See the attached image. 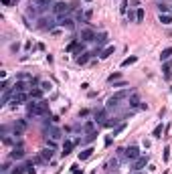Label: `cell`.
Here are the masks:
<instances>
[{
  "instance_id": "cell-1",
  "label": "cell",
  "mask_w": 172,
  "mask_h": 174,
  "mask_svg": "<svg viewBox=\"0 0 172 174\" xmlns=\"http://www.w3.org/2000/svg\"><path fill=\"white\" fill-rule=\"evenodd\" d=\"M26 109H29L30 117H39V116H47V113H49V105H47V101H43V99H41V101H34L33 99Z\"/></svg>"
},
{
  "instance_id": "cell-2",
  "label": "cell",
  "mask_w": 172,
  "mask_h": 174,
  "mask_svg": "<svg viewBox=\"0 0 172 174\" xmlns=\"http://www.w3.org/2000/svg\"><path fill=\"white\" fill-rule=\"evenodd\" d=\"M69 8H71V6H69L67 2H55L53 4V12L55 14H59V16H65L69 12Z\"/></svg>"
},
{
  "instance_id": "cell-3",
  "label": "cell",
  "mask_w": 172,
  "mask_h": 174,
  "mask_svg": "<svg viewBox=\"0 0 172 174\" xmlns=\"http://www.w3.org/2000/svg\"><path fill=\"white\" fill-rule=\"evenodd\" d=\"M57 24H59L61 29H67V30H73V29H75V22H73V18H69V16H59Z\"/></svg>"
},
{
  "instance_id": "cell-4",
  "label": "cell",
  "mask_w": 172,
  "mask_h": 174,
  "mask_svg": "<svg viewBox=\"0 0 172 174\" xmlns=\"http://www.w3.org/2000/svg\"><path fill=\"white\" fill-rule=\"evenodd\" d=\"M123 156L128 160H138L140 158V150H138V146H128L126 150H123Z\"/></svg>"
},
{
  "instance_id": "cell-5",
  "label": "cell",
  "mask_w": 172,
  "mask_h": 174,
  "mask_svg": "<svg viewBox=\"0 0 172 174\" xmlns=\"http://www.w3.org/2000/svg\"><path fill=\"white\" fill-rule=\"evenodd\" d=\"M29 97H30V93H25V91L22 93H14V97H12V107H16L18 103H25Z\"/></svg>"
},
{
  "instance_id": "cell-6",
  "label": "cell",
  "mask_w": 172,
  "mask_h": 174,
  "mask_svg": "<svg viewBox=\"0 0 172 174\" xmlns=\"http://www.w3.org/2000/svg\"><path fill=\"white\" fill-rule=\"evenodd\" d=\"M95 30L93 29H83L81 30V41H85V43H89V41H95Z\"/></svg>"
},
{
  "instance_id": "cell-7",
  "label": "cell",
  "mask_w": 172,
  "mask_h": 174,
  "mask_svg": "<svg viewBox=\"0 0 172 174\" xmlns=\"http://www.w3.org/2000/svg\"><path fill=\"white\" fill-rule=\"evenodd\" d=\"M105 120H108V107L95 111V121H97V124H103V126H105Z\"/></svg>"
},
{
  "instance_id": "cell-8",
  "label": "cell",
  "mask_w": 172,
  "mask_h": 174,
  "mask_svg": "<svg viewBox=\"0 0 172 174\" xmlns=\"http://www.w3.org/2000/svg\"><path fill=\"white\" fill-rule=\"evenodd\" d=\"M148 160H150V156H140V158L136 160V164H134V170H136V172L138 170H142L144 166L148 164Z\"/></svg>"
},
{
  "instance_id": "cell-9",
  "label": "cell",
  "mask_w": 172,
  "mask_h": 174,
  "mask_svg": "<svg viewBox=\"0 0 172 174\" xmlns=\"http://www.w3.org/2000/svg\"><path fill=\"white\" fill-rule=\"evenodd\" d=\"M132 95V93L128 91V89H123V91H118V93H113V99H118V101H123V99H128V97Z\"/></svg>"
},
{
  "instance_id": "cell-10",
  "label": "cell",
  "mask_w": 172,
  "mask_h": 174,
  "mask_svg": "<svg viewBox=\"0 0 172 174\" xmlns=\"http://www.w3.org/2000/svg\"><path fill=\"white\" fill-rule=\"evenodd\" d=\"M49 136L53 138V140H59V138H61V130H59V128H55V126H51V124H49Z\"/></svg>"
},
{
  "instance_id": "cell-11",
  "label": "cell",
  "mask_w": 172,
  "mask_h": 174,
  "mask_svg": "<svg viewBox=\"0 0 172 174\" xmlns=\"http://www.w3.org/2000/svg\"><path fill=\"white\" fill-rule=\"evenodd\" d=\"M93 130H95V120L85 121V126H83V132H85V134H93Z\"/></svg>"
},
{
  "instance_id": "cell-12",
  "label": "cell",
  "mask_w": 172,
  "mask_h": 174,
  "mask_svg": "<svg viewBox=\"0 0 172 174\" xmlns=\"http://www.w3.org/2000/svg\"><path fill=\"white\" fill-rule=\"evenodd\" d=\"M34 4L37 6H41V8H49V6H53L55 4V0H34Z\"/></svg>"
},
{
  "instance_id": "cell-13",
  "label": "cell",
  "mask_w": 172,
  "mask_h": 174,
  "mask_svg": "<svg viewBox=\"0 0 172 174\" xmlns=\"http://www.w3.org/2000/svg\"><path fill=\"white\" fill-rule=\"evenodd\" d=\"M91 16H93V10H91V8H87V10L83 12V14L79 12V18L83 20V22H89V20H91Z\"/></svg>"
},
{
  "instance_id": "cell-14",
  "label": "cell",
  "mask_w": 172,
  "mask_h": 174,
  "mask_svg": "<svg viewBox=\"0 0 172 174\" xmlns=\"http://www.w3.org/2000/svg\"><path fill=\"white\" fill-rule=\"evenodd\" d=\"M113 51H115V47H113V45H108V47H105V49L101 51V55H99V57H101V59H108L109 55L113 53Z\"/></svg>"
},
{
  "instance_id": "cell-15",
  "label": "cell",
  "mask_w": 172,
  "mask_h": 174,
  "mask_svg": "<svg viewBox=\"0 0 172 174\" xmlns=\"http://www.w3.org/2000/svg\"><path fill=\"white\" fill-rule=\"evenodd\" d=\"M73 144H75V142H65V144H63V152H61V154H63V156H69V154H71V150H73Z\"/></svg>"
},
{
  "instance_id": "cell-16",
  "label": "cell",
  "mask_w": 172,
  "mask_h": 174,
  "mask_svg": "<svg viewBox=\"0 0 172 174\" xmlns=\"http://www.w3.org/2000/svg\"><path fill=\"white\" fill-rule=\"evenodd\" d=\"M25 89H26V83L25 81H16L14 87H12V91H14V93H22Z\"/></svg>"
},
{
  "instance_id": "cell-17",
  "label": "cell",
  "mask_w": 172,
  "mask_h": 174,
  "mask_svg": "<svg viewBox=\"0 0 172 174\" xmlns=\"http://www.w3.org/2000/svg\"><path fill=\"white\" fill-rule=\"evenodd\" d=\"M10 158H12V160L25 158V152H22V148H14V150H12V154H10Z\"/></svg>"
},
{
  "instance_id": "cell-18",
  "label": "cell",
  "mask_w": 172,
  "mask_h": 174,
  "mask_svg": "<svg viewBox=\"0 0 172 174\" xmlns=\"http://www.w3.org/2000/svg\"><path fill=\"white\" fill-rule=\"evenodd\" d=\"M41 97H43V89H30V99L41 101Z\"/></svg>"
},
{
  "instance_id": "cell-19",
  "label": "cell",
  "mask_w": 172,
  "mask_h": 174,
  "mask_svg": "<svg viewBox=\"0 0 172 174\" xmlns=\"http://www.w3.org/2000/svg\"><path fill=\"white\" fill-rule=\"evenodd\" d=\"M128 101H130V105H132V107H138V105H140V97H138V93H132V95L128 97Z\"/></svg>"
},
{
  "instance_id": "cell-20",
  "label": "cell",
  "mask_w": 172,
  "mask_h": 174,
  "mask_svg": "<svg viewBox=\"0 0 172 174\" xmlns=\"http://www.w3.org/2000/svg\"><path fill=\"white\" fill-rule=\"evenodd\" d=\"M172 57V47H168V49H164L162 53H160V61H168V59Z\"/></svg>"
},
{
  "instance_id": "cell-21",
  "label": "cell",
  "mask_w": 172,
  "mask_h": 174,
  "mask_svg": "<svg viewBox=\"0 0 172 174\" xmlns=\"http://www.w3.org/2000/svg\"><path fill=\"white\" fill-rule=\"evenodd\" d=\"M95 43H97V47H101V45H105V43H108V34H105V33L97 34V37H95Z\"/></svg>"
},
{
  "instance_id": "cell-22",
  "label": "cell",
  "mask_w": 172,
  "mask_h": 174,
  "mask_svg": "<svg viewBox=\"0 0 172 174\" xmlns=\"http://www.w3.org/2000/svg\"><path fill=\"white\" fill-rule=\"evenodd\" d=\"M89 57H91V53H83V55H79L77 57V65H85L89 61Z\"/></svg>"
},
{
  "instance_id": "cell-23",
  "label": "cell",
  "mask_w": 172,
  "mask_h": 174,
  "mask_svg": "<svg viewBox=\"0 0 172 174\" xmlns=\"http://www.w3.org/2000/svg\"><path fill=\"white\" fill-rule=\"evenodd\" d=\"M41 156H43V158L49 162V160L53 158V148H47V150H43V152H41Z\"/></svg>"
},
{
  "instance_id": "cell-24",
  "label": "cell",
  "mask_w": 172,
  "mask_h": 174,
  "mask_svg": "<svg viewBox=\"0 0 172 174\" xmlns=\"http://www.w3.org/2000/svg\"><path fill=\"white\" fill-rule=\"evenodd\" d=\"M138 61V57H128V59H123L122 61V67H130V65H134Z\"/></svg>"
},
{
  "instance_id": "cell-25",
  "label": "cell",
  "mask_w": 172,
  "mask_h": 174,
  "mask_svg": "<svg viewBox=\"0 0 172 174\" xmlns=\"http://www.w3.org/2000/svg\"><path fill=\"white\" fill-rule=\"evenodd\" d=\"M91 152H93L91 148H87V150H83V152H79V160H87L89 156H91Z\"/></svg>"
},
{
  "instance_id": "cell-26",
  "label": "cell",
  "mask_w": 172,
  "mask_h": 174,
  "mask_svg": "<svg viewBox=\"0 0 172 174\" xmlns=\"http://www.w3.org/2000/svg\"><path fill=\"white\" fill-rule=\"evenodd\" d=\"M152 136H154V138H162V124H158V126L154 128Z\"/></svg>"
},
{
  "instance_id": "cell-27",
  "label": "cell",
  "mask_w": 172,
  "mask_h": 174,
  "mask_svg": "<svg viewBox=\"0 0 172 174\" xmlns=\"http://www.w3.org/2000/svg\"><path fill=\"white\" fill-rule=\"evenodd\" d=\"M160 22H162V24H170L172 22V16L170 14H160Z\"/></svg>"
},
{
  "instance_id": "cell-28",
  "label": "cell",
  "mask_w": 172,
  "mask_h": 174,
  "mask_svg": "<svg viewBox=\"0 0 172 174\" xmlns=\"http://www.w3.org/2000/svg\"><path fill=\"white\" fill-rule=\"evenodd\" d=\"M144 16H146V12H144L142 8H138V10H136V20H138V22H142Z\"/></svg>"
},
{
  "instance_id": "cell-29",
  "label": "cell",
  "mask_w": 172,
  "mask_h": 174,
  "mask_svg": "<svg viewBox=\"0 0 172 174\" xmlns=\"http://www.w3.org/2000/svg\"><path fill=\"white\" fill-rule=\"evenodd\" d=\"M115 168H118V160L113 158V160H109V162H108V170H115Z\"/></svg>"
},
{
  "instance_id": "cell-30",
  "label": "cell",
  "mask_w": 172,
  "mask_h": 174,
  "mask_svg": "<svg viewBox=\"0 0 172 174\" xmlns=\"http://www.w3.org/2000/svg\"><path fill=\"white\" fill-rule=\"evenodd\" d=\"M25 128H26V121H25V120L16 121V130H20V132H22V130H25Z\"/></svg>"
},
{
  "instance_id": "cell-31",
  "label": "cell",
  "mask_w": 172,
  "mask_h": 174,
  "mask_svg": "<svg viewBox=\"0 0 172 174\" xmlns=\"http://www.w3.org/2000/svg\"><path fill=\"white\" fill-rule=\"evenodd\" d=\"M158 10H160V14H168V6L166 4H158Z\"/></svg>"
},
{
  "instance_id": "cell-32",
  "label": "cell",
  "mask_w": 172,
  "mask_h": 174,
  "mask_svg": "<svg viewBox=\"0 0 172 174\" xmlns=\"http://www.w3.org/2000/svg\"><path fill=\"white\" fill-rule=\"evenodd\" d=\"M51 87H53V85H51V83H47V81H43V83H41V89H43V91H49Z\"/></svg>"
},
{
  "instance_id": "cell-33",
  "label": "cell",
  "mask_w": 172,
  "mask_h": 174,
  "mask_svg": "<svg viewBox=\"0 0 172 174\" xmlns=\"http://www.w3.org/2000/svg\"><path fill=\"white\" fill-rule=\"evenodd\" d=\"M122 130H126V124H119V126H118V130H113V138H115V136H118Z\"/></svg>"
},
{
  "instance_id": "cell-34",
  "label": "cell",
  "mask_w": 172,
  "mask_h": 174,
  "mask_svg": "<svg viewBox=\"0 0 172 174\" xmlns=\"http://www.w3.org/2000/svg\"><path fill=\"white\" fill-rule=\"evenodd\" d=\"M168 160H170V148H164V162H168Z\"/></svg>"
},
{
  "instance_id": "cell-35",
  "label": "cell",
  "mask_w": 172,
  "mask_h": 174,
  "mask_svg": "<svg viewBox=\"0 0 172 174\" xmlns=\"http://www.w3.org/2000/svg\"><path fill=\"white\" fill-rule=\"evenodd\" d=\"M25 168H26V166H16V168L12 170V174H22V172H25Z\"/></svg>"
},
{
  "instance_id": "cell-36",
  "label": "cell",
  "mask_w": 172,
  "mask_h": 174,
  "mask_svg": "<svg viewBox=\"0 0 172 174\" xmlns=\"http://www.w3.org/2000/svg\"><path fill=\"white\" fill-rule=\"evenodd\" d=\"M119 77H122V75H119V73H113V75H109V77H108V81L111 83V81H115V79H119Z\"/></svg>"
},
{
  "instance_id": "cell-37",
  "label": "cell",
  "mask_w": 172,
  "mask_h": 174,
  "mask_svg": "<svg viewBox=\"0 0 172 174\" xmlns=\"http://www.w3.org/2000/svg\"><path fill=\"white\" fill-rule=\"evenodd\" d=\"M61 33H63V30H61V29H53V30H51V34H53V37H59Z\"/></svg>"
},
{
  "instance_id": "cell-38",
  "label": "cell",
  "mask_w": 172,
  "mask_h": 174,
  "mask_svg": "<svg viewBox=\"0 0 172 174\" xmlns=\"http://www.w3.org/2000/svg\"><path fill=\"white\" fill-rule=\"evenodd\" d=\"M119 12H128V2H123V4L119 6Z\"/></svg>"
},
{
  "instance_id": "cell-39",
  "label": "cell",
  "mask_w": 172,
  "mask_h": 174,
  "mask_svg": "<svg viewBox=\"0 0 172 174\" xmlns=\"http://www.w3.org/2000/svg\"><path fill=\"white\" fill-rule=\"evenodd\" d=\"M128 18L130 20H136V12H128Z\"/></svg>"
},
{
  "instance_id": "cell-40",
  "label": "cell",
  "mask_w": 172,
  "mask_h": 174,
  "mask_svg": "<svg viewBox=\"0 0 172 174\" xmlns=\"http://www.w3.org/2000/svg\"><path fill=\"white\" fill-rule=\"evenodd\" d=\"M47 144H49V148H53V150H55V146H57V144H55V140H51V142L47 140Z\"/></svg>"
},
{
  "instance_id": "cell-41",
  "label": "cell",
  "mask_w": 172,
  "mask_h": 174,
  "mask_svg": "<svg viewBox=\"0 0 172 174\" xmlns=\"http://www.w3.org/2000/svg\"><path fill=\"white\" fill-rule=\"evenodd\" d=\"M73 174H83V170H79V168H75V166H73Z\"/></svg>"
},
{
  "instance_id": "cell-42",
  "label": "cell",
  "mask_w": 172,
  "mask_h": 174,
  "mask_svg": "<svg viewBox=\"0 0 172 174\" xmlns=\"http://www.w3.org/2000/svg\"><path fill=\"white\" fill-rule=\"evenodd\" d=\"M10 2H12V0H2V4H4V6H8Z\"/></svg>"
},
{
  "instance_id": "cell-43",
  "label": "cell",
  "mask_w": 172,
  "mask_h": 174,
  "mask_svg": "<svg viewBox=\"0 0 172 174\" xmlns=\"http://www.w3.org/2000/svg\"><path fill=\"white\" fill-rule=\"evenodd\" d=\"M134 174H142V172H140V170H138V172H134Z\"/></svg>"
},
{
  "instance_id": "cell-44",
  "label": "cell",
  "mask_w": 172,
  "mask_h": 174,
  "mask_svg": "<svg viewBox=\"0 0 172 174\" xmlns=\"http://www.w3.org/2000/svg\"><path fill=\"white\" fill-rule=\"evenodd\" d=\"M85 2H91V0H85Z\"/></svg>"
}]
</instances>
